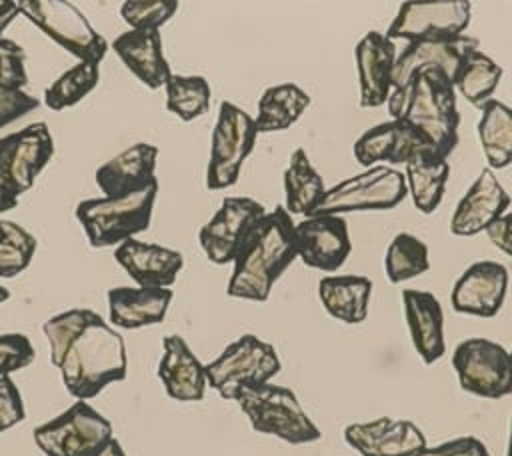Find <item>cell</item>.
Here are the masks:
<instances>
[{
	"label": "cell",
	"instance_id": "obj_38",
	"mask_svg": "<svg viewBox=\"0 0 512 456\" xmlns=\"http://www.w3.org/2000/svg\"><path fill=\"white\" fill-rule=\"evenodd\" d=\"M36 252V238L16 222L0 218V278L24 272Z\"/></svg>",
	"mask_w": 512,
	"mask_h": 456
},
{
	"label": "cell",
	"instance_id": "obj_13",
	"mask_svg": "<svg viewBox=\"0 0 512 456\" xmlns=\"http://www.w3.org/2000/svg\"><path fill=\"white\" fill-rule=\"evenodd\" d=\"M470 8L468 0L404 2L390 22L386 36L390 40L408 42L460 36L470 24Z\"/></svg>",
	"mask_w": 512,
	"mask_h": 456
},
{
	"label": "cell",
	"instance_id": "obj_16",
	"mask_svg": "<svg viewBox=\"0 0 512 456\" xmlns=\"http://www.w3.org/2000/svg\"><path fill=\"white\" fill-rule=\"evenodd\" d=\"M18 14V2L0 0V128L40 106V100L26 92L30 78L24 66V48L4 38L6 26Z\"/></svg>",
	"mask_w": 512,
	"mask_h": 456
},
{
	"label": "cell",
	"instance_id": "obj_34",
	"mask_svg": "<svg viewBox=\"0 0 512 456\" xmlns=\"http://www.w3.org/2000/svg\"><path fill=\"white\" fill-rule=\"evenodd\" d=\"M502 80V66L496 64L488 54L472 50L460 64L452 86L478 110L490 100L492 92Z\"/></svg>",
	"mask_w": 512,
	"mask_h": 456
},
{
	"label": "cell",
	"instance_id": "obj_27",
	"mask_svg": "<svg viewBox=\"0 0 512 456\" xmlns=\"http://www.w3.org/2000/svg\"><path fill=\"white\" fill-rule=\"evenodd\" d=\"M122 64L148 88H162L172 70L164 58L160 30H126L112 42Z\"/></svg>",
	"mask_w": 512,
	"mask_h": 456
},
{
	"label": "cell",
	"instance_id": "obj_15",
	"mask_svg": "<svg viewBox=\"0 0 512 456\" xmlns=\"http://www.w3.org/2000/svg\"><path fill=\"white\" fill-rule=\"evenodd\" d=\"M264 214V206L248 196L224 198L218 212L198 232L204 254L214 264L234 262L242 240Z\"/></svg>",
	"mask_w": 512,
	"mask_h": 456
},
{
	"label": "cell",
	"instance_id": "obj_9",
	"mask_svg": "<svg viewBox=\"0 0 512 456\" xmlns=\"http://www.w3.org/2000/svg\"><path fill=\"white\" fill-rule=\"evenodd\" d=\"M408 196L404 172L376 164L368 170L328 188L314 214H334L358 210H390Z\"/></svg>",
	"mask_w": 512,
	"mask_h": 456
},
{
	"label": "cell",
	"instance_id": "obj_42",
	"mask_svg": "<svg viewBox=\"0 0 512 456\" xmlns=\"http://www.w3.org/2000/svg\"><path fill=\"white\" fill-rule=\"evenodd\" d=\"M412 456H490V452L476 436H458L432 448L426 446Z\"/></svg>",
	"mask_w": 512,
	"mask_h": 456
},
{
	"label": "cell",
	"instance_id": "obj_29",
	"mask_svg": "<svg viewBox=\"0 0 512 456\" xmlns=\"http://www.w3.org/2000/svg\"><path fill=\"white\" fill-rule=\"evenodd\" d=\"M372 280L356 274L324 276L318 282V298L326 312L346 324H360L368 316Z\"/></svg>",
	"mask_w": 512,
	"mask_h": 456
},
{
	"label": "cell",
	"instance_id": "obj_44",
	"mask_svg": "<svg viewBox=\"0 0 512 456\" xmlns=\"http://www.w3.org/2000/svg\"><path fill=\"white\" fill-rule=\"evenodd\" d=\"M18 206V196H14L12 192H8L4 186H0V214L12 210Z\"/></svg>",
	"mask_w": 512,
	"mask_h": 456
},
{
	"label": "cell",
	"instance_id": "obj_36",
	"mask_svg": "<svg viewBox=\"0 0 512 456\" xmlns=\"http://www.w3.org/2000/svg\"><path fill=\"white\" fill-rule=\"evenodd\" d=\"M166 108L184 122H192L204 116L210 108L212 90L204 76L174 74L164 84Z\"/></svg>",
	"mask_w": 512,
	"mask_h": 456
},
{
	"label": "cell",
	"instance_id": "obj_22",
	"mask_svg": "<svg viewBox=\"0 0 512 456\" xmlns=\"http://www.w3.org/2000/svg\"><path fill=\"white\" fill-rule=\"evenodd\" d=\"M396 44L386 34L372 30L356 44V68L360 82V106L378 108L392 94Z\"/></svg>",
	"mask_w": 512,
	"mask_h": 456
},
{
	"label": "cell",
	"instance_id": "obj_12",
	"mask_svg": "<svg viewBox=\"0 0 512 456\" xmlns=\"http://www.w3.org/2000/svg\"><path fill=\"white\" fill-rule=\"evenodd\" d=\"M54 140L44 122H34L0 138V186L14 196L28 192L50 162Z\"/></svg>",
	"mask_w": 512,
	"mask_h": 456
},
{
	"label": "cell",
	"instance_id": "obj_3",
	"mask_svg": "<svg viewBox=\"0 0 512 456\" xmlns=\"http://www.w3.org/2000/svg\"><path fill=\"white\" fill-rule=\"evenodd\" d=\"M388 112L424 134L446 156L458 144L460 112L452 80L438 68H420L408 86L392 92Z\"/></svg>",
	"mask_w": 512,
	"mask_h": 456
},
{
	"label": "cell",
	"instance_id": "obj_10",
	"mask_svg": "<svg viewBox=\"0 0 512 456\" xmlns=\"http://www.w3.org/2000/svg\"><path fill=\"white\" fill-rule=\"evenodd\" d=\"M256 136V122L248 112L232 102L220 104L206 170L208 190H224L238 182L242 164L254 150Z\"/></svg>",
	"mask_w": 512,
	"mask_h": 456
},
{
	"label": "cell",
	"instance_id": "obj_40",
	"mask_svg": "<svg viewBox=\"0 0 512 456\" xmlns=\"http://www.w3.org/2000/svg\"><path fill=\"white\" fill-rule=\"evenodd\" d=\"M36 350L24 334H0V376H10L32 364Z\"/></svg>",
	"mask_w": 512,
	"mask_h": 456
},
{
	"label": "cell",
	"instance_id": "obj_14",
	"mask_svg": "<svg viewBox=\"0 0 512 456\" xmlns=\"http://www.w3.org/2000/svg\"><path fill=\"white\" fill-rule=\"evenodd\" d=\"M424 154H438L448 158L424 134L400 118H392L390 122L368 128L354 142V158L364 168L384 162L406 166L410 160Z\"/></svg>",
	"mask_w": 512,
	"mask_h": 456
},
{
	"label": "cell",
	"instance_id": "obj_37",
	"mask_svg": "<svg viewBox=\"0 0 512 456\" xmlns=\"http://www.w3.org/2000/svg\"><path fill=\"white\" fill-rule=\"evenodd\" d=\"M100 82V64L78 62L60 74L46 90L44 102L50 110H64L78 104Z\"/></svg>",
	"mask_w": 512,
	"mask_h": 456
},
{
	"label": "cell",
	"instance_id": "obj_32",
	"mask_svg": "<svg viewBox=\"0 0 512 456\" xmlns=\"http://www.w3.org/2000/svg\"><path fill=\"white\" fill-rule=\"evenodd\" d=\"M308 106L310 96L298 84L284 82L266 88L258 100V116L254 118L258 134L290 128Z\"/></svg>",
	"mask_w": 512,
	"mask_h": 456
},
{
	"label": "cell",
	"instance_id": "obj_46",
	"mask_svg": "<svg viewBox=\"0 0 512 456\" xmlns=\"http://www.w3.org/2000/svg\"><path fill=\"white\" fill-rule=\"evenodd\" d=\"M506 456H512V418H510V434H508V448H506Z\"/></svg>",
	"mask_w": 512,
	"mask_h": 456
},
{
	"label": "cell",
	"instance_id": "obj_5",
	"mask_svg": "<svg viewBox=\"0 0 512 456\" xmlns=\"http://www.w3.org/2000/svg\"><path fill=\"white\" fill-rule=\"evenodd\" d=\"M234 402L250 420L252 430L260 434L276 436L288 444H310L322 436L296 394L286 386L268 382L258 388H244Z\"/></svg>",
	"mask_w": 512,
	"mask_h": 456
},
{
	"label": "cell",
	"instance_id": "obj_17",
	"mask_svg": "<svg viewBox=\"0 0 512 456\" xmlns=\"http://www.w3.org/2000/svg\"><path fill=\"white\" fill-rule=\"evenodd\" d=\"M298 258L322 272L338 270L350 256L352 242L342 216L312 214L294 226Z\"/></svg>",
	"mask_w": 512,
	"mask_h": 456
},
{
	"label": "cell",
	"instance_id": "obj_24",
	"mask_svg": "<svg viewBox=\"0 0 512 456\" xmlns=\"http://www.w3.org/2000/svg\"><path fill=\"white\" fill-rule=\"evenodd\" d=\"M402 306L410 340L424 364H434L446 352L444 312L438 298L426 290H402Z\"/></svg>",
	"mask_w": 512,
	"mask_h": 456
},
{
	"label": "cell",
	"instance_id": "obj_6",
	"mask_svg": "<svg viewBox=\"0 0 512 456\" xmlns=\"http://www.w3.org/2000/svg\"><path fill=\"white\" fill-rule=\"evenodd\" d=\"M278 372L276 348L254 334H244L206 366V380L220 398L236 400L240 390L268 384Z\"/></svg>",
	"mask_w": 512,
	"mask_h": 456
},
{
	"label": "cell",
	"instance_id": "obj_7",
	"mask_svg": "<svg viewBox=\"0 0 512 456\" xmlns=\"http://www.w3.org/2000/svg\"><path fill=\"white\" fill-rule=\"evenodd\" d=\"M18 10L52 42L80 58V62L100 64L108 52L106 38L66 0H22Z\"/></svg>",
	"mask_w": 512,
	"mask_h": 456
},
{
	"label": "cell",
	"instance_id": "obj_47",
	"mask_svg": "<svg viewBox=\"0 0 512 456\" xmlns=\"http://www.w3.org/2000/svg\"><path fill=\"white\" fill-rule=\"evenodd\" d=\"M8 298H10V292H8V288L0 284V302H6Z\"/></svg>",
	"mask_w": 512,
	"mask_h": 456
},
{
	"label": "cell",
	"instance_id": "obj_11",
	"mask_svg": "<svg viewBox=\"0 0 512 456\" xmlns=\"http://www.w3.org/2000/svg\"><path fill=\"white\" fill-rule=\"evenodd\" d=\"M452 368L464 392L478 398H504L512 394L510 352L488 338H466L452 354Z\"/></svg>",
	"mask_w": 512,
	"mask_h": 456
},
{
	"label": "cell",
	"instance_id": "obj_19",
	"mask_svg": "<svg viewBox=\"0 0 512 456\" xmlns=\"http://www.w3.org/2000/svg\"><path fill=\"white\" fill-rule=\"evenodd\" d=\"M508 292V270L496 260L470 264L454 282L450 304L458 314L492 318L500 312Z\"/></svg>",
	"mask_w": 512,
	"mask_h": 456
},
{
	"label": "cell",
	"instance_id": "obj_43",
	"mask_svg": "<svg viewBox=\"0 0 512 456\" xmlns=\"http://www.w3.org/2000/svg\"><path fill=\"white\" fill-rule=\"evenodd\" d=\"M486 236L500 252L512 258V212L502 214L496 222H492L486 228Z\"/></svg>",
	"mask_w": 512,
	"mask_h": 456
},
{
	"label": "cell",
	"instance_id": "obj_28",
	"mask_svg": "<svg viewBox=\"0 0 512 456\" xmlns=\"http://www.w3.org/2000/svg\"><path fill=\"white\" fill-rule=\"evenodd\" d=\"M172 296V288H112L108 290L110 324L124 330L160 324L166 318Z\"/></svg>",
	"mask_w": 512,
	"mask_h": 456
},
{
	"label": "cell",
	"instance_id": "obj_18",
	"mask_svg": "<svg viewBox=\"0 0 512 456\" xmlns=\"http://www.w3.org/2000/svg\"><path fill=\"white\" fill-rule=\"evenodd\" d=\"M472 50H478V40L466 34L408 42V46L396 56L392 72V92L404 90L420 68H438L450 80H454L462 60Z\"/></svg>",
	"mask_w": 512,
	"mask_h": 456
},
{
	"label": "cell",
	"instance_id": "obj_41",
	"mask_svg": "<svg viewBox=\"0 0 512 456\" xmlns=\"http://www.w3.org/2000/svg\"><path fill=\"white\" fill-rule=\"evenodd\" d=\"M26 418L18 386L10 376H0V432L10 430Z\"/></svg>",
	"mask_w": 512,
	"mask_h": 456
},
{
	"label": "cell",
	"instance_id": "obj_2",
	"mask_svg": "<svg viewBox=\"0 0 512 456\" xmlns=\"http://www.w3.org/2000/svg\"><path fill=\"white\" fill-rule=\"evenodd\" d=\"M294 220L284 206L266 212L242 240L226 286L228 296L264 302L274 282L298 258Z\"/></svg>",
	"mask_w": 512,
	"mask_h": 456
},
{
	"label": "cell",
	"instance_id": "obj_20",
	"mask_svg": "<svg viewBox=\"0 0 512 456\" xmlns=\"http://www.w3.org/2000/svg\"><path fill=\"white\" fill-rule=\"evenodd\" d=\"M344 440L362 456H412L428 446L426 436L414 422L390 416L348 424Z\"/></svg>",
	"mask_w": 512,
	"mask_h": 456
},
{
	"label": "cell",
	"instance_id": "obj_30",
	"mask_svg": "<svg viewBox=\"0 0 512 456\" xmlns=\"http://www.w3.org/2000/svg\"><path fill=\"white\" fill-rule=\"evenodd\" d=\"M324 178L312 166L304 148H296L284 170V208L292 216H312L326 194Z\"/></svg>",
	"mask_w": 512,
	"mask_h": 456
},
{
	"label": "cell",
	"instance_id": "obj_21",
	"mask_svg": "<svg viewBox=\"0 0 512 456\" xmlns=\"http://www.w3.org/2000/svg\"><path fill=\"white\" fill-rule=\"evenodd\" d=\"M510 206V196L490 168H484L460 198L450 218L454 236H476L496 222Z\"/></svg>",
	"mask_w": 512,
	"mask_h": 456
},
{
	"label": "cell",
	"instance_id": "obj_39",
	"mask_svg": "<svg viewBox=\"0 0 512 456\" xmlns=\"http://www.w3.org/2000/svg\"><path fill=\"white\" fill-rule=\"evenodd\" d=\"M176 10V0H128L120 6L122 18L132 30H160Z\"/></svg>",
	"mask_w": 512,
	"mask_h": 456
},
{
	"label": "cell",
	"instance_id": "obj_23",
	"mask_svg": "<svg viewBox=\"0 0 512 456\" xmlns=\"http://www.w3.org/2000/svg\"><path fill=\"white\" fill-rule=\"evenodd\" d=\"M114 258L142 288H170L184 266L180 252L136 238L118 244Z\"/></svg>",
	"mask_w": 512,
	"mask_h": 456
},
{
	"label": "cell",
	"instance_id": "obj_4",
	"mask_svg": "<svg viewBox=\"0 0 512 456\" xmlns=\"http://www.w3.org/2000/svg\"><path fill=\"white\" fill-rule=\"evenodd\" d=\"M158 180L122 198H88L78 202L74 214L92 248L118 246L134 234L148 230L152 222Z\"/></svg>",
	"mask_w": 512,
	"mask_h": 456
},
{
	"label": "cell",
	"instance_id": "obj_25",
	"mask_svg": "<svg viewBox=\"0 0 512 456\" xmlns=\"http://www.w3.org/2000/svg\"><path fill=\"white\" fill-rule=\"evenodd\" d=\"M162 346L164 354L158 362V378L162 380L166 394L180 402L202 400L208 386L206 366L178 334L166 336Z\"/></svg>",
	"mask_w": 512,
	"mask_h": 456
},
{
	"label": "cell",
	"instance_id": "obj_35",
	"mask_svg": "<svg viewBox=\"0 0 512 456\" xmlns=\"http://www.w3.org/2000/svg\"><path fill=\"white\" fill-rule=\"evenodd\" d=\"M430 268L428 246L414 234L400 232L388 244L384 254V272L392 284L416 278Z\"/></svg>",
	"mask_w": 512,
	"mask_h": 456
},
{
	"label": "cell",
	"instance_id": "obj_48",
	"mask_svg": "<svg viewBox=\"0 0 512 456\" xmlns=\"http://www.w3.org/2000/svg\"><path fill=\"white\" fill-rule=\"evenodd\" d=\"M510 364H512V350H510Z\"/></svg>",
	"mask_w": 512,
	"mask_h": 456
},
{
	"label": "cell",
	"instance_id": "obj_8",
	"mask_svg": "<svg viewBox=\"0 0 512 456\" xmlns=\"http://www.w3.org/2000/svg\"><path fill=\"white\" fill-rule=\"evenodd\" d=\"M46 456H96L112 436V424L86 400H76L60 416L32 432Z\"/></svg>",
	"mask_w": 512,
	"mask_h": 456
},
{
	"label": "cell",
	"instance_id": "obj_31",
	"mask_svg": "<svg viewBox=\"0 0 512 456\" xmlns=\"http://www.w3.org/2000/svg\"><path fill=\"white\" fill-rule=\"evenodd\" d=\"M404 176L414 206L424 214H432L446 192L450 162L438 154H424L406 164Z\"/></svg>",
	"mask_w": 512,
	"mask_h": 456
},
{
	"label": "cell",
	"instance_id": "obj_26",
	"mask_svg": "<svg viewBox=\"0 0 512 456\" xmlns=\"http://www.w3.org/2000/svg\"><path fill=\"white\" fill-rule=\"evenodd\" d=\"M156 160V146L146 142L134 144L96 170V184L106 198H122L158 180Z\"/></svg>",
	"mask_w": 512,
	"mask_h": 456
},
{
	"label": "cell",
	"instance_id": "obj_1",
	"mask_svg": "<svg viewBox=\"0 0 512 456\" xmlns=\"http://www.w3.org/2000/svg\"><path fill=\"white\" fill-rule=\"evenodd\" d=\"M42 332L50 344V360L76 400H90L108 384L126 378L124 338L98 312L90 308L60 312L42 324Z\"/></svg>",
	"mask_w": 512,
	"mask_h": 456
},
{
	"label": "cell",
	"instance_id": "obj_45",
	"mask_svg": "<svg viewBox=\"0 0 512 456\" xmlns=\"http://www.w3.org/2000/svg\"><path fill=\"white\" fill-rule=\"evenodd\" d=\"M96 456H126V452L116 438H110V442Z\"/></svg>",
	"mask_w": 512,
	"mask_h": 456
},
{
	"label": "cell",
	"instance_id": "obj_33",
	"mask_svg": "<svg viewBox=\"0 0 512 456\" xmlns=\"http://www.w3.org/2000/svg\"><path fill=\"white\" fill-rule=\"evenodd\" d=\"M480 110L476 132L488 168H506L512 164V108L490 98Z\"/></svg>",
	"mask_w": 512,
	"mask_h": 456
}]
</instances>
